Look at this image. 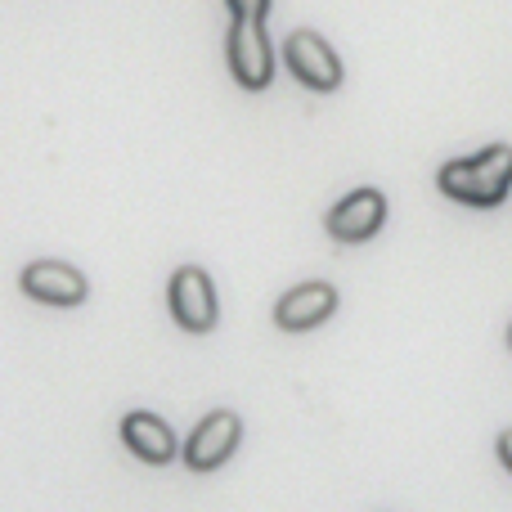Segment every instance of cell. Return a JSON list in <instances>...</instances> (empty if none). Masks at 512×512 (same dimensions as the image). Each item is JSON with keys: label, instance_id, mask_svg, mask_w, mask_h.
<instances>
[{"label": "cell", "instance_id": "obj_1", "mask_svg": "<svg viewBox=\"0 0 512 512\" xmlns=\"http://www.w3.org/2000/svg\"><path fill=\"white\" fill-rule=\"evenodd\" d=\"M436 185L463 207H499L512 189V144H490L472 158L445 162Z\"/></svg>", "mask_w": 512, "mask_h": 512}, {"label": "cell", "instance_id": "obj_2", "mask_svg": "<svg viewBox=\"0 0 512 512\" xmlns=\"http://www.w3.org/2000/svg\"><path fill=\"white\" fill-rule=\"evenodd\" d=\"M167 306L185 333H212L221 319V301H216V283L203 265H180L167 283Z\"/></svg>", "mask_w": 512, "mask_h": 512}, {"label": "cell", "instance_id": "obj_3", "mask_svg": "<svg viewBox=\"0 0 512 512\" xmlns=\"http://www.w3.org/2000/svg\"><path fill=\"white\" fill-rule=\"evenodd\" d=\"M243 441V423L234 409H212L203 423L189 432V441L180 445V459L189 472H216Z\"/></svg>", "mask_w": 512, "mask_h": 512}, {"label": "cell", "instance_id": "obj_4", "mask_svg": "<svg viewBox=\"0 0 512 512\" xmlns=\"http://www.w3.org/2000/svg\"><path fill=\"white\" fill-rule=\"evenodd\" d=\"M225 54H230V72L243 90H265L274 81V50L265 23H256V18H234Z\"/></svg>", "mask_w": 512, "mask_h": 512}, {"label": "cell", "instance_id": "obj_5", "mask_svg": "<svg viewBox=\"0 0 512 512\" xmlns=\"http://www.w3.org/2000/svg\"><path fill=\"white\" fill-rule=\"evenodd\" d=\"M283 63H288V72L306 90L328 95V90L342 86V59H337L333 45L319 32H292L288 41H283Z\"/></svg>", "mask_w": 512, "mask_h": 512}, {"label": "cell", "instance_id": "obj_6", "mask_svg": "<svg viewBox=\"0 0 512 512\" xmlns=\"http://www.w3.org/2000/svg\"><path fill=\"white\" fill-rule=\"evenodd\" d=\"M18 288L32 301H41V306H81V301L90 297L86 274L63 261H32L18 274Z\"/></svg>", "mask_w": 512, "mask_h": 512}, {"label": "cell", "instance_id": "obj_7", "mask_svg": "<svg viewBox=\"0 0 512 512\" xmlns=\"http://www.w3.org/2000/svg\"><path fill=\"white\" fill-rule=\"evenodd\" d=\"M382 221H387V198H382V189H355V194H346L342 203L324 216L328 234H333L337 243L373 239V234L382 230Z\"/></svg>", "mask_w": 512, "mask_h": 512}, {"label": "cell", "instance_id": "obj_8", "mask_svg": "<svg viewBox=\"0 0 512 512\" xmlns=\"http://www.w3.org/2000/svg\"><path fill=\"white\" fill-rule=\"evenodd\" d=\"M337 310V288L333 283H297L274 301V324L283 333H310Z\"/></svg>", "mask_w": 512, "mask_h": 512}, {"label": "cell", "instance_id": "obj_9", "mask_svg": "<svg viewBox=\"0 0 512 512\" xmlns=\"http://www.w3.org/2000/svg\"><path fill=\"white\" fill-rule=\"evenodd\" d=\"M122 441H126V450L140 463H149V468H162V463L176 459V432H171L158 414H144V409L122 418Z\"/></svg>", "mask_w": 512, "mask_h": 512}, {"label": "cell", "instance_id": "obj_10", "mask_svg": "<svg viewBox=\"0 0 512 512\" xmlns=\"http://www.w3.org/2000/svg\"><path fill=\"white\" fill-rule=\"evenodd\" d=\"M225 5L234 18H256V23H265V14H270V0H225Z\"/></svg>", "mask_w": 512, "mask_h": 512}, {"label": "cell", "instance_id": "obj_11", "mask_svg": "<svg viewBox=\"0 0 512 512\" xmlns=\"http://www.w3.org/2000/svg\"><path fill=\"white\" fill-rule=\"evenodd\" d=\"M499 459H504V468L512 472V427L508 432H499Z\"/></svg>", "mask_w": 512, "mask_h": 512}, {"label": "cell", "instance_id": "obj_12", "mask_svg": "<svg viewBox=\"0 0 512 512\" xmlns=\"http://www.w3.org/2000/svg\"><path fill=\"white\" fill-rule=\"evenodd\" d=\"M508 346H512V328H508Z\"/></svg>", "mask_w": 512, "mask_h": 512}]
</instances>
